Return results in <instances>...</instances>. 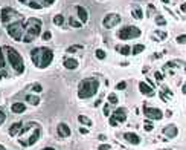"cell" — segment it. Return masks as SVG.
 Instances as JSON below:
<instances>
[{
  "label": "cell",
  "instance_id": "816d5d0a",
  "mask_svg": "<svg viewBox=\"0 0 186 150\" xmlns=\"http://www.w3.org/2000/svg\"><path fill=\"white\" fill-rule=\"evenodd\" d=\"M101 103H102V101H101V100H98V101L95 103V107H98V106H101Z\"/></svg>",
  "mask_w": 186,
  "mask_h": 150
},
{
  "label": "cell",
  "instance_id": "2e32d148",
  "mask_svg": "<svg viewBox=\"0 0 186 150\" xmlns=\"http://www.w3.org/2000/svg\"><path fill=\"white\" fill-rule=\"evenodd\" d=\"M177 133H179V129H177L174 124H169L166 127H163V135L168 136V138H175Z\"/></svg>",
  "mask_w": 186,
  "mask_h": 150
},
{
  "label": "cell",
  "instance_id": "484cf974",
  "mask_svg": "<svg viewBox=\"0 0 186 150\" xmlns=\"http://www.w3.org/2000/svg\"><path fill=\"white\" fill-rule=\"evenodd\" d=\"M69 25H70L72 28H82V21H78V20L73 19V17L69 19Z\"/></svg>",
  "mask_w": 186,
  "mask_h": 150
},
{
  "label": "cell",
  "instance_id": "60d3db41",
  "mask_svg": "<svg viewBox=\"0 0 186 150\" xmlns=\"http://www.w3.org/2000/svg\"><path fill=\"white\" fill-rule=\"evenodd\" d=\"M162 92H165V94H168L169 96H172V92H171V91L168 89L166 86H162Z\"/></svg>",
  "mask_w": 186,
  "mask_h": 150
},
{
  "label": "cell",
  "instance_id": "4316f807",
  "mask_svg": "<svg viewBox=\"0 0 186 150\" xmlns=\"http://www.w3.org/2000/svg\"><path fill=\"white\" fill-rule=\"evenodd\" d=\"M54 23H55L56 26H61V25L64 23V17H63L61 14H56L55 17H54Z\"/></svg>",
  "mask_w": 186,
  "mask_h": 150
},
{
  "label": "cell",
  "instance_id": "d590c367",
  "mask_svg": "<svg viewBox=\"0 0 186 150\" xmlns=\"http://www.w3.org/2000/svg\"><path fill=\"white\" fill-rule=\"evenodd\" d=\"M154 14H157V11H156V8H154L153 5H149L148 6V14H147V16L151 17V16H154Z\"/></svg>",
  "mask_w": 186,
  "mask_h": 150
},
{
  "label": "cell",
  "instance_id": "f6af8a7d",
  "mask_svg": "<svg viewBox=\"0 0 186 150\" xmlns=\"http://www.w3.org/2000/svg\"><path fill=\"white\" fill-rule=\"evenodd\" d=\"M98 139H99V141H102V143H104V141H107V136H105V135H104V133H101V135H98Z\"/></svg>",
  "mask_w": 186,
  "mask_h": 150
},
{
  "label": "cell",
  "instance_id": "7bdbcfd3",
  "mask_svg": "<svg viewBox=\"0 0 186 150\" xmlns=\"http://www.w3.org/2000/svg\"><path fill=\"white\" fill-rule=\"evenodd\" d=\"M159 96L162 98V101H165V103H166V101H168V96H166V95H165V92H159Z\"/></svg>",
  "mask_w": 186,
  "mask_h": 150
},
{
  "label": "cell",
  "instance_id": "8992f818",
  "mask_svg": "<svg viewBox=\"0 0 186 150\" xmlns=\"http://www.w3.org/2000/svg\"><path fill=\"white\" fill-rule=\"evenodd\" d=\"M140 29L137 26H133V25H128V26H124L119 32H117V37L121 40H131V38H137L140 37Z\"/></svg>",
  "mask_w": 186,
  "mask_h": 150
},
{
  "label": "cell",
  "instance_id": "6f0895ef",
  "mask_svg": "<svg viewBox=\"0 0 186 150\" xmlns=\"http://www.w3.org/2000/svg\"><path fill=\"white\" fill-rule=\"evenodd\" d=\"M0 150H6L5 149V146H0Z\"/></svg>",
  "mask_w": 186,
  "mask_h": 150
},
{
  "label": "cell",
  "instance_id": "9f6ffc18",
  "mask_svg": "<svg viewBox=\"0 0 186 150\" xmlns=\"http://www.w3.org/2000/svg\"><path fill=\"white\" fill-rule=\"evenodd\" d=\"M160 2H163V3H165V5H166V3H169V2H171V0H160Z\"/></svg>",
  "mask_w": 186,
  "mask_h": 150
},
{
  "label": "cell",
  "instance_id": "e0dca14e",
  "mask_svg": "<svg viewBox=\"0 0 186 150\" xmlns=\"http://www.w3.org/2000/svg\"><path fill=\"white\" fill-rule=\"evenodd\" d=\"M64 68L69 69V71H75L78 68V60H75V58H66L64 60Z\"/></svg>",
  "mask_w": 186,
  "mask_h": 150
},
{
  "label": "cell",
  "instance_id": "44dd1931",
  "mask_svg": "<svg viewBox=\"0 0 186 150\" xmlns=\"http://www.w3.org/2000/svg\"><path fill=\"white\" fill-rule=\"evenodd\" d=\"M78 121H79L81 124H84V126H87V127H90V126H93L92 120H90L89 116H86V115H79V116H78Z\"/></svg>",
  "mask_w": 186,
  "mask_h": 150
},
{
  "label": "cell",
  "instance_id": "8fae6325",
  "mask_svg": "<svg viewBox=\"0 0 186 150\" xmlns=\"http://www.w3.org/2000/svg\"><path fill=\"white\" fill-rule=\"evenodd\" d=\"M112 116L119 124H121V123H125V121H127V110H125L124 107H117V109L113 112Z\"/></svg>",
  "mask_w": 186,
  "mask_h": 150
},
{
  "label": "cell",
  "instance_id": "ac0fdd59",
  "mask_svg": "<svg viewBox=\"0 0 186 150\" xmlns=\"http://www.w3.org/2000/svg\"><path fill=\"white\" fill-rule=\"evenodd\" d=\"M21 129H23V123L17 121V123H14V124L9 127V135H11V136H16V135H19L20 133Z\"/></svg>",
  "mask_w": 186,
  "mask_h": 150
},
{
  "label": "cell",
  "instance_id": "4dcf8cb0",
  "mask_svg": "<svg viewBox=\"0 0 186 150\" xmlns=\"http://www.w3.org/2000/svg\"><path fill=\"white\" fill-rule=\"evenodd\" d=\"M144 129H145V132L153 130V123H151V120H147V121L144 123Z\"/></svg>",
  "mask_w": 186,
  "mask_h": 150
},
{
  "label": "cell",
  "instance_id": "db71d44e",
  "mask_svg": "<svg viewBox=\"0 0 186 150\" xmlns=\"http://www.w3.org/2000/svg\"><path fill=\"white\" fill-rule=\"evenodd\" d=\"M20 3H26V5H28V2H29V0H19Z\"/></svg>",
  "mask_w": 186,
  "mask_h": 150
},
{
  "label": "cell",
  "instance_id": "603a6c76",
  "mask_svg": "<svg viewBox=\"0 0 186 150\" xmlns=\"http://www.w3.org/2000/svg\"><path fill=\"white\" fill-rule=\"evenodd\" d=\"M26 101L29 104H32V106H38L40 104V98L37 95H26Z\"/></svg>",
  "mask_w": 186,
  "mask_h": 150
},
{
  "label": "cell",
  "instance_id": "8d00e7d4",
  "mask_svg": "<svg viewBox=\"0 0 186 150\" xmlns=\"http://www.w3.org/2000/svg\"><path fill=\"white\" fill-rule=\"evenodd\" d=\"M154 37H160V40H165V38H166V32H162V31H156Z\"/></svg>",
  "mask_w": 186,
  "mask_h": 150
},
{
  "label": "cell",
  "instance_id": "f35d334b",
  "mask_svg": "<svg viewBox=\"0 0 186 150\" xmlns=\"http://www.w3.org/2000/svg\"><path fill=\"white\" fill-rule=\"evenodd\" d=\"M110 149H112L110 144H99L98 146V150H110Z\"/></svg>",
  "mask_w": 186,
  "mask_h": 150
},
{
  "label": "cell",
  "instance_id": "f1b7e54d",
  "mask_svg": "<svg viewBox=\"0 0 186 150\" xmlns=\"http://www.w3.org/2000/svg\"><path fill=\"white\" fill-rule=\"evenodd\" d=\"M95 55H96V58H99V60H104L107 54H105L104 49H96V51H95Z\"/></svg>",
  "mask_w": 186,
  "mask_h": 150
},
{
  "label": "cell",
  "instance_id": "1f68e13d",
  "mask_svg": "<svg viewBox=\"0 0 186 150\" xmlns=\"http://www.w3.org/2000/svg\"><path fill=\"white\" fill-rule=\"evenodd\" d=\"M175 41H177L179 45H185V43H186V34H182V35H179V37L175 38Z\"/></svg>",
  "mask_w": 186,
  "mask_h": 150
},
{
  "label": "cell",
  "instance_id": "ba28073f",
  "mask_svg": "<svg viewBox=\"0 0 186 150\" xmlns=\"http://www.w3.org/2000/svg\"><path fill=\"white\" fill-rule=\"evenodd\" d=\"M144 113H145V118L147 120H162L163 118V112L157 107H148V106H144Z\"/></svg>",
  "mask_w": 186,
  "mask_h": 150
},
{
  "label": "cell",
  "instance_id": "e575fe53",
  "mask_svg": "<svg viewBox=\"0 0 186 150\" xmlns=\"http://www.w3.org/2000/svg\"><path fill=\"white\" fill-rule=\"evenodd\" d=\"M34 92H41L43 91V87H41V84L40 83H35V84H32V87H31Z\"/></svg>",
  "mask_w": 186,
  "mask_h": 150
},
{
  "label": "cell",
  "instance_id": "5b68a950",
  "mask_svg": "<svg viewBox=\"0 0 186 150\" xmlns=\"http://www.w3.org/2000/svg\"><path fill=\"white\" fill-rule=\"evenodd\" d=\"M6 31L11 35V38H14L16 41H21L24 37V20L20 19L16 23H9L6 26Z\"/></svg>",
  "mask_w": 186,
  "mask_h": 150
},
{
  "label": "cell",
  "instance_id": "83f0119b",
  "mask_svg": "<svg viewBox=\"0 0 186 150\" xmlns=\"http://www.w3.org/2000/svg\"><path fill=\"white\" fill-rule=\"evenodd\" d=\"M156 23H157L159 26H165V25H166V20L163 19L162 14H157V17H156Z\"/></svg>",
  "mask_w": 186,
  "mask_h": 150
},
{
  "label": "cell",
  "instance_id": "d6a6232c",
  "mask_svg": "<svg viewBox=\"0 0 186 150\" xmlns=\"http://www.w3.org/2000/svg\"><path fill=\"white\" fill-rule=\"evenodd\" d=\"M108 103L110 104H117V96L114 94H110L108 95Z\"/></svg>",
  "mask_w": 186,
  "mask_h": 150
},
{
  "label": "cell",
  "instance_id": "9a60e30c",
  "mask_svg": "<svg viewBox=\"0 0 186 150\" xmlns=\"http://www.w3.org/2000/svg\"><path fill=\"white\" fill-rule=\"evenodd\" d=\"M76 14H78V19L79 21H82V23H86L87 20H89V11L84 8V6H76Z\"/></svg>",
  "mask_w": 186,
  "mask_h": 150
},
{
  "label": "cell",
  "instance_id": "30bf717a",
  "mask_svg": "<svg viewBox=\"0 0 186 150\" xmlns=\"http://www.w3.org/2000/svg\"><path fill=\"white\" fill-rule=\"evenodd\" d=\"M14 17H20V14L16 9H12V8H2V21L5 25L9 21V19H14Z\"/></svg>",
  "mask_w": 186,
  "mask_h": 150
},
{
  "label": "cell",
  "instance_id": "9c48e42d",
  "mask_svg": "<svg viewBox=\"0 0 186 150\" xmlns=\"http://www.w3.org/2000/svg\"><path fill=\"white\" fill-rule=\"evenodd\" d=\"M40 135H41V129L37 126V127L34 129V132L31 133L29 139H26V141H20V144H21L23 147H31V146H34L38 139H40Z\"/></svg>",
  "mask_w": 186,
  "mask_h": 150
},
{
  "label": "cell",
  "instance_id": "6da1fadb",
  "mask_svg": "<svg viewBox=\"0 0 186 150\" xmlns=\"http://www.w3.org/2000/svg\"><path fill=\"white\" fill-rule=\"evenodd\" d=\"M31 60L34 63V66L38 69H46L52 61H54V52L49 48H34L31 51Z\"/></svg>",
  "mask_w": 186,
  "mask_h": 150
},
{
  "label": "cell",
  "instance_id": "ffe728a7",
  "mask_svg": "<svg viewBox=\"0 0 186 150\" xmlns=\"http://www.w3.org/2000/svg\"><path fill=\"white\" fill-rule=\"evenodd\" d=\"M131 16H133L134 19H137V20L144 19V12H142V9H140L139 6H134V8L131 9Z\"/></svg>",
  "mask_w": 186,
  "mask_h": 150
},
{
  "label": "cell",
  "instance_id": "52a82bcc",
  "mask_svg": "<svg viewBox=\"0 0 186 150\" xmlns=\"http://www.w3.org/2000/svg\"><path fill=\"white\" fill-rule=\"evenodd\" d=\"M119 23H121V16L116 14V12H108L102 20V26L105 29H112L114 26H117Z\"/></svg>",
  "mask_w": 186,
  "mask_h": 150
},
{
  "label": "cell",
  "instance_id": "f546056e",
  "mask_svg": "<svg viewBox=\"0 0 186 150\" xmlns=\"http://www.w3.org/2000/svg\"><path fill=\"white\" fill-rule=\"evenodd\" d=\"M127 89V81H119L116 84V91H125Z\"/></svg>",
  "mask_w": 186,
  "mask_h": 150
},
{
  "label": "cell",
  "instance_id": "bcb514c9",
  "mask_svg": "<svg viewBox=\"0 0 186 150\" xmlns=\"http://www.w3.org/2000/svg\"><path fill=\"white\" fill-rule=\"evenodd\" d=\"M156 80H157V81H162V80H163V75L160 74V72H156Z\"/></svg>",
  "mask_w": 186,
  "mask_h": 150
},
{
  "label": "cell",
  "instance_id": "7a4b0ae2",
  "mask_svg": "<svg viewBox=\"0 0 186 150\" xmlns=\"http://www.w3.org/2000/svg\"><path fill=\"white\" fill-rule=\"evenodd\" d=\"M2 52L6 55V60H8L9 66L14 69L16 74L20 75L24 72V60H23V57L17 52V49H14V48H11V46H3V48H2Z\"/></svg>",
  "mask_w": 186,
  "mask_h": 150
},
{
  "label": "cell",
  "instance_id": "7402d4cb",
  "mask_svg": "<svg viewBox=\"0 0 186 150\" xmlns=\"http://www.w3.org/2000/svg\"><path fill=\"white\" fill-rule=\"evenodd\" d=\"M116 51H117L121 55H130L131 54L130 46H116Z\"/></svg>",
  "mask_w": 186,
  "mask_h": 150
},
{
  "label": "cell",
  "instance_id": "7dc6e473",
  "mask_svg": "<svg viewBox=\"0 0 186 150\" xmlns=\"http://www.w3.org/2000/svg\"><path fill=\"white\" fill-rule=\"evenodd\" d=\"M79 133H81V135H87V133H89V129H87V127H81V129H79Z\"/></svg>",
  "mask_w": 186,
  "mask_h": 150
},
{
  "label": "cell",
  "instance_id": "836d02e7",
  "mask_svg": "<svg viewBox=\"0 0 186 150\" xmlns=\"http://www.w3.org/2000/svg\"><path fill=\"white\" fill-rule=\"evenodd\" d=\"M28 6L32 8V9H40V8H41V5H40V3H35V2H28Z\"/></svg>",
  "mask_w": 186,
  "mask_h": 150
},
{
  "label": "cell",
  "instance_id": "4fadbf2b",
  "mask_svg": "<svg viewBox=\"0 0 186 150\" xmlns=\"http://www.w3.org/2000/svg\"><path fill=\"white\" fill-rule=\"evenodd\" d=\"M124 139H125V141H128V143L133 144V146L140 144V138H139V135H137V133H134V132H127V133H124Z\"/></svg>",
  "mask_w": 186,
  "mask_h": 150
},
{
  "label": "cell",
  "instance_id": "ab89813d",
  "mask_svg": "<svg viewBox=\"0 0 186 150\" xmlns=\"http://www.w3.org/2000/svg\"><path fill=\"white\" fill-rule=\"evenodd\" d=\"M108 123H110V126H112V127H116V126L119 124V123H117V121H116L113 116H110V121H108Z\"/></svg>",
  "mask_w": 186,
  "mask_h": 150
},
{
  "label": "cell",
  "instance_id": "277c9868",
  "mask_svg": "<svg viewBox=\"0 0 186 150\" xmlns=\"http://www.w3.org/2000/svg\"><path fill=\"white\" fill-rule=\"evenodd\" d=\"M41 26H43V21L40 19H28L24 21V37H23V41L24 43H31L34 41L35 38L40 35L41 32Z\"/></svg>",
  "mask_w": 186,
  "mask_h": 150
},
{
  "label": "cell",
  "instance_id": "b9f144b4",
  "mask_svg": "<svg viewBox=\"0 0 186 150\" xmlns=\"http://www.w3.org/2000/svg\"><path fill=\"white\" fill-rule=\"evenodd\" d=\"M108 113H110V109H108V103H107V104H104V115L108 116Z\"/></svg>",
  "mask_w": 186,
  "mask_h": 150
},
{
  "label": "cell",
  "instance_id": "681fc988",
  "mask_svg": "<svg viewBox=\"0 0 186 150\" xmlns=\"http://www.w3.org/2000/svg\"><path fill=\"white\" fill-rule=\"evenodd\" d=\"M43 2H44V3H46V5H52V3H54V2H55V0H43Z\"/></svg>",
  "mask_w": 186,
  "mask_h": 150
},
{
  "label": "cell",
  "instance_id": "c3c4849f",
  "mask_svg": "<svg viewBox=\"0 0 186 150\" xmlns=\"http://www.w3.org/2000/svg\"><path fill=\"white\" fill-rule=\"evenodd\" d=\"M180 11H182V12H186V3L180 5Z\"/></svg>",
  "mask_w": 186,
  "mask_h": 150
},
{
  "label": "cell",
  "instance_id": "cb8c5ba5",
  "mask_svg": "<svg viewBox=\"0 0 186 150\" xmlns=\"http://www.w3.org/2000/svg\"><path fill=\"white\" fill-rule=\"evenodd\" d=\"M82 49H84V46H82V45H72V46H69V48L66 49V52H69V54H73V52L82 51Z\"/></svg>",
  "mask_w": 186,
  "mask_h": 150
},
{
  "label": "cell",
  "instance_id": "d6986e66",
  "mask_svg": "<svg viewBox=\"0 0 186 150\" xmlns=\"http://www.w3.org/2000/svg\"><path fill=\"white\" fill-rule=\"evenodd\" d=\"M24 110H26V106L23 103H14L11 106V112H14V113H23Z\"/></svg>",
  "mask_w": 186,
  "mask_h": 150
},
{
  "label": "cell",
  "instance_id": "5bb4252c",
  "mask_svg": "<svg viewBox=\"0 0 186 150\" xmlns=\"http://www.w3.org/2000/svg\"><path fill=\"white\" fill-rule=\"evenodd\" d=\"M56 130H58V135H60L61 138H67V136H70V133H72L70 127H69L66 123H60L58 127H56Z\"/></svg>",
  "mask_w": 186,
  "mask_h": 150
},
{
  "label": "cell",
  "instance_id": "74e56055",
  "mask_svg": "<svg viewBox=\"0 0 186 150\" xmlns=\"http://www.w3.org/2000/svg\"><path fill=\"white\" fill-rule=\"evenodd\" d=\"M41 37H43V40H46V41H47V40H51V38H52V32H51V31H46V32H43V35H41Z\"/></svg>",
  "mask_w": 186,
  "mask_h": 150
},
{
  "label": "cell",
  "instance_id": "f5cc1de1",
  "mask_svg": "<svg viewBox=\"0 0 186 150\" xmlns=\"http://www.w3.org/2000/svg\"><path fill=\"white\" fill-rule=\"evenodd\" d=\"M165 115L169 118V116H172V112H171V110H166V113H165Z\"/></svg>",
  "mask_w": 186,
  "mask_h": 150
},
{
  "label": "cell",
  "instance_id": "7c38bea8",
  "mask_svg": "<svg viewBox=\"0 0 186 150\" xmlns=\"http://www.w3.org/2000/svg\"><path fill=\"white\" fill-rule=\"evenodd\" d=\"M139 91H140V94L145 95V96H154V95H156L154 89H153L151 86H148L145 81H140V83H139Z\"/></svg>",
  "mask_w": 186,
  "mask_h": 150
},
{
  "label": "cell",
  "instance_id": "3957f363",
  "mask_svg": "<svg viewBox=\"0 0 186 150\" xmlns=\"http://www.w3.org/2000/svg\"><path fill=\"white\" fill-rule=\"evenodd\" d=\"M98 87H99V81H98V78H95V77L84 78V80L79 81V84H78V96H79L81 100L92 98V96L96 95Z\"/></svg>",
  "mask_w": 186,
  "mask_h": 150
},
{
  "label": "cell",
  "instance_id": "d4e9b609",
  "mask_svg": "<svg viewBox=\"0 0 186 150\" xmlns=\"http://www.w3.org/2000/svg\"><path fill=\"white\" fill-rule=\"evenodd\" d=\"M142 51H145V46H144V45H136V46L131 48V54H133V55H137V54H140Z\"/></svg>",
  "mask_w": 186,
  "mask_h": 150
},
{
  "label": "cell",
  "instance_id": "f907efd6",
  "mask_svg": "<svg viewBox=\"0 0 186 150\" xmlns=\"http://www.w3.org/2000/svg\"><path fill=\"white\" fill-rule=\"evenodd\" d=\"M182 94H186V83H183V86H182Z\"/></svg>",
  "mask_w": 186,
  "mask_h": 150
},
{
  "label": "cell",
  "instance_id": "ee69618b",
  "mask_svg": "<svg viewBox=\"0 0 186 150\" xmlns=\"http://www.w3.org/2000/svg\"><path fill=\"white\" fill-rule=\"evenodd\" d=\"M5 120H6V115H5V112H0V124H3V123H5Z\"/></svg>",
  "mask_w": 186,
  "mask_h": 150
},
{
  "label": "cell",
  "instance_id": "11a10c76",
  "mask_svg": "<svg viewBox=\"0 0 186 150\" xmlns=\"http://www.w3.org/2000/svg\"><path fill=\"white\" fill-rule=\"evenodd\" d=\"M41 150H55V149H52V147H44V149H41Z\"/></svg>",
  "mask_w": 186,
  "mask_h": 150
}]
</instances>
